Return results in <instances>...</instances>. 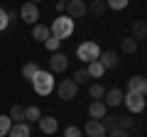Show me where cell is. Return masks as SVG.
Masks as SVG:
<instances>
[{
  "instance_id": "obj_6",
  "label": "cell",
  "mask_w": 147,
  "mask_h": 137,
  "mask_svg": "<svg viewBox=\"0 0 147 137\" xmlns=\"http://www.w3.org/2000/svg\"><path fill=\"white\" fill-rule=\"evenodd\" d=\"M20 17H22V22H27V25H37V20H39V7H37L32 0H27L25 5L20 7Z\"/></svg>"
},
{
  "instance_id": "obj_11",
  "label": "cell",
  "mask_w": 147,
  "mask_h": 137,
  "mask_svg": "<svg viewBox=\"0 0 147 137\" xmlns=\"http://www.w3.org/2000/svg\"><path fill=\"white\" fill-rule=\"evenodd\" d=\"M98 61H100V66L108 71V68H115L120 59H118V54L113 52V49H108V52H100V54H98Z\"/></svg>"
},
{
  "instance_id": "obj_16",
  "label": "cell",
  "mask_w": 147,
  "mask_h": 137,
  "mask_svg": "<svg viewBox=\"0 0 147 137\" xmlns=\"http://www.w3.org/2000/svg\"><path fill=\"white\" fill-rule=\"evenodd\" d=\"M108 5H105V0H91V5H86V12H91L93 17H103Z\"/></svg>"
},
{
  "instance_id": "obj_17",
  "label": "cell",
  "mask_w": 147,
  "mask_h": 137,
  "mask_svg": "<svg viewBox=\"0 0 147 137\" xmlns=\"http://www.w3.org/2000/svg\"><path fill=\"white\" fill-rule=\"evenodd\" d=\"M7 137H30V125L27 122H12Z\"/></svg>"
},
{
  "instance_id": "obj_19",
  "label": "cell",
  "mask_w": 147,
  "mask_h": 137,
  "mask_svg": "<svg viewBox=\"0 0 147 137\" xmlns=\"http://www.w3.org/2000/svg\"><path fill=\"white\" fill-rule=\"evenodd\" d=\"M86 71H88V76L91 79H100V76L105 74V68L100 66V61L96 59V61H91V64H86Z\"/></svg>"
},
{
  "instance_id": "obj_7",
  "label": "cell",
  "mask_w": 147,
  "mask_h": 137,
  "mask_svg": "<svg viewBox=\"0 0 147 137\" xmlns=\"http://www.w3.org/2000/svg\"><path fill=\"white\" fill-rule=\"evenodd\" d=\"M66 68H69V56L61 52H54L52 59H49V71L52 74H64Z\"/></svg>"
},
{
  "instance_id": "obj_29",
  "label": "cell",
  "mask_w": 147,
  "mask_h": 137,
  "mask_svg": "<svg viewBox=\"0 0 147 137\" xmlns=\"http://www.w3.org/2000/svg\"><path fill=\"white\" fill-rule=\"evenodd\" d=\"M127 3H130V0H105V5H108L110 10H125Z\"/></svg>"
},
{
  "instance_id": "obj_1",
  "label": "cell",
  "mask_w": 147,
  "mask_h": 137,
  "mask_svg": "<svg viewBox=\"0 0 147 137\" xmlns=\"http://www.w3.org/2000/svg\"><path fill=\"white\" fill-rule=\"evenodd\" d=\"M30 83H32V88H34L37 95H49L54 91V74H52V71H42V68H39V71L32 76Z\"/></svg>"
},
{
  "instance_id": "obj_2",
  "label": "cell",
  "mask_w": 147,
  "mask_h": 137,
  "mask_svg": "<svg viewBox=\"0 0 147 137\" xmlns=\"http://www.w3.org/2000/svg\"><path fill=\"white\" fill-rule=\"evenodd\" d=\"M49 34H52L54 39H59V42H61V39H69L74 34V20L66 17V15H59L57 20L49 25Z\"/></svg>"
},
{
  "instance_id": "obj_27",
  "label": "cell",
  "mask_w": 147,
  "mask_h": 137,
  "mask_svg": "<svg viewBox=\"0 0 147 137\" xmlns=\"http://www.w3.org/2000/svg\"><path fill=\"white\" fill-rule=\"evenodd\" d=\"M132 125H135L132 115H118V127H120V130H127V132H130Z\"/></svg>"
},
{
  "instance_id": "obj_34",
  "label": "cell",
  "mask_w": 147,
  "mask_h": 137,
  "mask_svg": "<svg viewBox=\"0 0 147 137\" xmlns=\"http://www.w3.org/2000/svg\"><path fill=\"white\" fill-rule=\"evenodd\" d=\"M57 3H69V0H57Z\"/></svg>"
},
{
  "instance_id": "obj_12",
  "label": "cell",
  "mask_w": 147,
  "mask_h": 137,
  "mask_svg": "<svg viewBox=\"0 0 147 137\" xmlns=\"http://www.w3.org/2000/svg\"><path fill=\"white\" fill-rule=\"evenodd\" d=\"M84 135L86 137H105V127L100 125V120H88L84 127Z\"/></svg>"
},
{
  "instance_id": "obj_23",
  "label": "cell",
  "mask_w": 147,
  "mask_h": 137,
  "mask_svg": "<svg viewBox=\"0 0 147 137\" xmlns=\"http://www.w3.org/2000/svg\"><path fill=\"white\" fill-rule=\"evenodd\" d=\"M120 49H123V54H135L137 52V42L132 37H127V39H123V42H120Z\"/></svg>"
},
{
  "instance_id": "obj_8",
  "label": "cell",
  "mask_w": 147,
  "mask_h": 137,
  "mask_svg": "<svg viewBox=\"0 0 147 137\" xmlns=\"http://www.w3.org/2000/svg\"><path fill=\"white\" fill-rule=\"evenodd\" d=\"M64 12H66V17H71V20H79V17L86 15V3L84 0H69Z\"/></svg>"
},
{
  "instance_id": "obj_18",
  "label": "cell",
  "mask_w": 147,
  "mask_h": 137,
  "mask_svg": "<svg viewBox=\"0 0 147 137\" xmlns=\"http://www.w3.org/2000/svg\"><path fill=\"white\" fill-rule=\"evenodd\" d=\"M130 37L135 39L137 44H140L142 39L147 37V25H145V22H142V20H140V22H135V25H132V34H130Z\"/></svg>"
},
{
  "instance_id": "obj_24",
  "label": "cell",
  "mask_w": 147,
  "mask_h": 137,
  "mask_svg": "<svg viewBox=\"0 0 147 137\" xmlns=\"http://www.w3.org/2000/svg\"><path fill=\"white\" fill-rule=\"evenodd\" d=\"M37 71H39V66H37V61H30V64H25V66H22V76H25L27 81H32V76H34Z\"/></svg>"
},
{
  "instance_id": "obj_21",
  "label": "cell",
  "mask_w": 147,
  "mask_h": 137,
  "mask_svg": "<svg viewBox=\"0 0 147 137\" xmlns=\"http://www.w3.org/2000/svg\"><path fill=\"white\" fill-rule=\"evenodd\" d=\"M7 118H10L12 122H25V108L22 105H12L10 113H7Z\"/></svg>"
},
{
  "instance_id": "obj_15",
  "label": "cell",
  "mask_w": 147,
  "mask_h": 137,
  "mask_svg": "<svg viewBox=\"0 0 147 137\" xmlns=\"http://www.w3.org/2000/svg\"><path fill=\"white\" fill-rule=\"evenodd\" d=\"M108 113V108L103 105V100H93L88 105V115H91V120H100V118Z\"/></svg>"
},
{
  "instance_id": "obj_20",
  "label": "cell",
  "mask_w": 147,
  "mask_h": 137,
  "mask_svg": "<svg viewBox=\"0 0 147 137\" xmlns=\"http://www.w3.org/2000/svg\"><path fill=\"white\" fill-rule=\"evenodd\" d=\"M71 81H74L76 86H86V83H88L91 76H88V71H86V66H84V68H76V74H74Z\"/></svg>"
},
{
  "instance_id": "obj_4",
  "label": "cell",
  "mask_w": 147,
  "mask_h": 137,
  "mask_svg": "<svg viewBox=\"0 0 147 137\" xmlns=\"http://www.w3.org/2000/svg\"><path fill=\"white\" fill-rule=\"evenodd\" d=\"M123 105L130 110V115H135V113H142L145 110V95H140V93H123Z\"/></svg>"
},
{
  "instance_id": "obj_3",
  "label": "cell",
  "mask_w": 147,
  "mask_h": 137,
  "mask_svg": "<svg viewBox=\"0 0 147 137\" xmlns=\"http://www.w3.org/2000/svg\"><path fill=\"white\" fill-rule=\"evenodd\" d=\"M100 52H103V49H100L93 39H88V42H81V44H79V49H76V59H81L84 64H91V61L98 59Z\"/></svg>"
},
{
  "instance_id": "obj_32",
  "label": "cell",
  "mask_w": 147,
  "mask_h": 137,
  "mask_svg": "<svg viewBox=\"0 0 147 137\" xmlns=\"http://www.w3.org/2000/svg\"><path fill=\"white\" fill-rule=\"evenodd\" d=\"M105 137H130V132H127V130H120V127H115V130H108V132H105Z\"/></svg>"
},
{
  "instance_id": "obj_14",
  "label": "cell",
  "mask_w": 147,
  "mask_h": 137,
  "mask_svg": "<svg viewBox=\"0 0 147 137\" xmlns=\"http://www.w3.org/2000/svg\"><path fill=\"white\" fill-rule=\"evenodd\" d=\"M52 37L49 34V25H32V39H37V42H47V39Z\"/></svg>"
},
{
  "instance_id": "obj_33",
  "label": "cell",
  "mask_w": 147,
  "mask_h": 137,
  "mask_svg": "<svg viewBox=\"0 0 147 137\" xmlns=\"http://www.w3.org/2000/svg\"><path fill=\"white\" fill-rule=\"evenodd\" d=\"M7 25H10V20H7V10H3V7H0V32L7 30Z\"/></svg>"
},
{
  "instance_id": "obj_30",
  "label": "cell",
  "mask_w": 147,
  "mask_h": 137,
  "mask_svg": "<svg viewBox=\"0 0 147 137\" xmlns=\"http://www.w3.org/2000/svg\"><path fill=\"white\" fill-rule=\"evenodd\" d=\"M59 44H61V42H59V39H54V37H49L47 42H44V49H47L49 54H54V52H59Z\"/></svg>"
},
{
  "instance_id": "obj_22",
  "label": "cell",
  "mask_w": 147,
  "mask_h": 137,
  "mask_svg": "<svg viewBox=\"0 0 147 137\" xmlns=\"http://www.w3.org/2000/svg\"><path fill=\"white\" fill-rule=\"evenodd\" d=\"M100 125L105 127V132H108V130H115V127H118V115H108V113H105V115L100 118Z\"/></svg>"
},
{
  "instance_id": "obj_9",
  "label": "cell",
  "mask_w": 147,
  "mask_h": 137,
  "mask_svg": "<svg viewBox=\"0 0 147 137\" xmlns=\"http://www.w3.org/2000/svg\"><path fill=\"white\" fill-rule=\"evenodd\" d=\"M103 105L105 108H118L123 105V91L120 88H110L103 93Z\"/></svg>"
},
{
  "instance_id": "obj_5",
  "label": "cell",
  "mask_w": 147,
  "mask_h": 137,
  "mask_svg": "<svg viewBox=\"0 0 147 137\" xmlns=\"http://www.w3.org/2000/svg\"><path fill=\"white\" fill-rule=\"evenodd\" d=\"M57 93H59V98H61V100H74V98H76V93H79V86L74 83L71 79H61L57 83Z\"/></svg>"
},
{
  "instance_id": "obj_10",
  "label": "cell",
  "mask_w": 147,
  "mask_h": 137,
  "mask_svg": "<svg viewBox=\"0 0 147 137\" xmlns=\"http://www.w3.org/2000/svg\"><path fill=\"white\" fill-rule=\"evenodd\" d=\"M127 91H130V93L147 95V81L142 79V76H130V79H127Z\"/></svg>"
},
{
  "instance_id": "obj_25",
  "label": "cell",
  "mask_w": 147,
  "mask_h": 137,
  "mask_svg": "<svg viewBox=\"0 0 147 137\" xmlns=\"http://www.w3.org/2000/svg\"><path fill=\"white\" fill-rule=\"evenodd\" d=\"M42 118V110L37 105H30V108H25V120H30V122H34V120H39Z\"/></svg>"
},
{
  "instance_id": "obj_26",
  "label": "cell",
  "mask_w": 147,
  "mask_h": 137,
  "mask_svg": "<svg viewBox=\"0 0 147 137\" xmlns=\"http://www.w3.org/2000/svg\"><path fill=\"white\" fill-rule=\"evenodd\" d=\"M103 93H105V88H103L100 83H91V86H88V95H91L93 100H100V98H103Z\"/></svg>"
},
{
  "instance_id": "obj_13",
  "label": "cell",
  "mask_w": 147,
  "mask_h": 137,
  "mask_svg": "<svg viewBox=\"0 0 147 137\" xmlns=\"http://www.w3.org/2000/svg\"><path fill=\"white\" fill-rule=\"evenodd\" d=\"M37 122H39V130H42L44 135H54V132L59 130V120H57V118H44L42 115Z\"/></svg>"
},
{
  "instance_id": "obj_31",
  "label": "cell",
  "mask_w": 147,
  "mask_h": 137,
  "mask_svg": "<svg viewBox=\"0 0 147 137\" xmlns=\"http://www.w3.org/2000/svg\"><path fill=\"white\" fill-rule=\"evenodd\" d=\"M64 137H84V132H81L79 127H74V125H69L66 130H64Z\"/></svg>"
},
{
  "instance_id": "obj_28",
  "label": "cell",
  "mask_w": 147,
  "mask_h": 137,
  "mask_svg": "<svg viewBox=\"0 0 147 137\" xmlns=\"http://www.w3.org/2000/svg\"><path fill=\"white\" fill-rule=\"evenodd\" d=\"M10 127H12V120L7 115H0V137H7Z\"/></svg>"
},
{
  "instance_id": "obj_35",
  "label": "cell",
  "mask_w": 147,
  "mask_h": 137,
  "mask_svg": "<svg viewBox=\"0 0 147 137\" xmlns=\"http://www.w3.org/2000/svg\"><path fill=\"white\" fill-rule=\"evenodd\" d=\"M32 3H34V5H37V3H39V0H32Z\"/></svg>"
}]
</instances>
